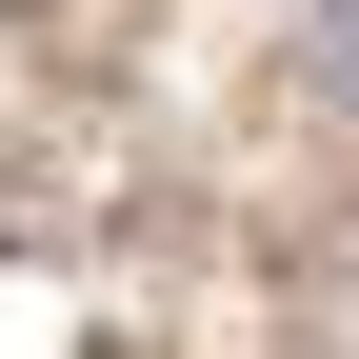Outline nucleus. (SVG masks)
<instances>
[{"label":"nucleus","mask_w":359,"mask_h":359,"mask_svg":"<svg viewBox=\"0 0 359 359\" xmlns=\"http://www.w3.org/2000/svg\"><path fill=\"white\" fill-rule=\"evenodd\" d=\"M320 100L359 120V0H320Z\"/></svg>","instance_id":"nucleus-1"}]
</instances>
